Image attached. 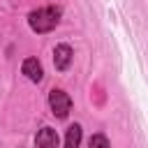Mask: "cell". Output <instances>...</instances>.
I'll list each match as a JSON object with an SVG mask.
<instances>
[{"label":"cell","instance_id":"5","mask_svg":"<svg viewBox=\"0 0 148 148\" xmlns=\"http://www.w3.org/2000/svg\"><path fill=\"white\" fill-rule=\"evenodd\" d=\"M58 134H56V130H51V127H42L39 130V134L35 136V143L37 146H58Z\"/></svg>","mask_w":148,"mask_h":148},{"label":"cell","instance_id":"6","mask_svg":"<svg viewBox=\"0 0 148 148\" xmlns=\"http://www.w3.org/2000/svg\"><path fill=\"white\" fill-rule=\"evenodd\" d=\"M81 143V125H69L67 134H65V146L67 148H76Z\"/></svg>","mask_w":148,"mask_h":148},{"label":"cell","instance_id":"3","mask_svg":"<svg viewBox=\"0 0 148 148\" xmlns=\"http://www.w3.org/2000/svg\"><path fill=\"white\" fill-rule=\"evenodd\" d=\"M72 56H74V51H72L69 44H58L53 49V65H56V69L65 72L69 67V62H72Z\"/></svg>","mask_w":148,"mask_h":148},{"label":"cell","instance_id":"4","mask_svg":"<svg viewBox=\"0 0 148 148\" xmlns=\"http://www.w3.org/2000/svg\"><path fill=\"white\" fill-rule=\"evenodd\" d=\"M21 72L25 74V79H30L32 83H39L44 79V69H42V62L37 58H25L23 65H21Z\"/></svg>","mask_w":148,"mask_h":148},{"label":"cell","instance_id":"7","mask_svg":"<svg viewBox=\"0 0 148 148\" xmlns=\"http://www.w3.org/2000/svg\"><path fill=\"white\" fill-rule=\"evenodd\" d=\"M90 148H95V146H99V148H109L111 146V141L106 139V136H102V134H95V136H90Z\"/></svg>","mask_w":148,"mask_h":148},{"label":"cell","instance_id":"1","mask_svg":"<svg viewBox=\"0 0 148 148\" xmlns=\"http://www.w3.org/2000/svg\"><path fill=\"white\" fill-rule=\"evenodd\" d=\"M62 9L60 7H42L28 14V25L32 28V32H51L58 23H60Z\"/></svg>","mask_w":148,"mask_h":148},{"label":"cell","instance_id":"2","mask_svg":"<svg viewBox=\"0 0 148 148\" xmlns=\"http://www.w3.org/2000/svg\"><path fill=\"white\" fill-rule=\"evenodd\" d=\"M49 106H51V113L56 118H67L69 111H72V97L60 90V88H53L49 92Z\"/></svg>","mask_w":148,"mask_h":148}]
</instances>
